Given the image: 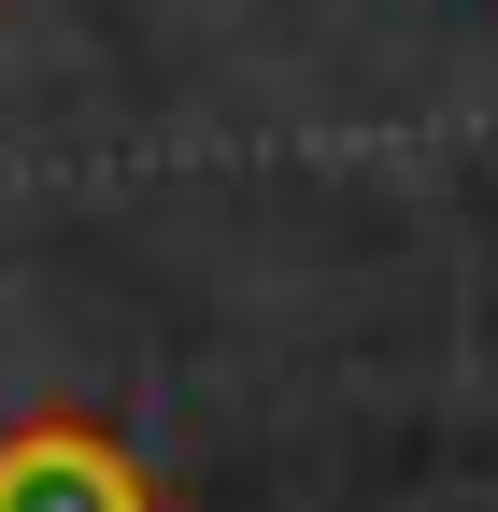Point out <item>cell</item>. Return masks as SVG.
I'll return each instance as SVG.
<instances>
[{
	"label": "cell",
	"instance_id": "cell-1",
	"mask_svg": "<svg viewBox=\"0 0 498 512\" xmlns=\"http://www.w3.org/2000/svg\"><path fill=\"white\" fill-rule=\"evenodd\" d=\"M0 512H171V498L86 399H43L0 427Z\"/></svg>",
	"mask_w": 498,
	"mask_h": 512
}]
</instances>
